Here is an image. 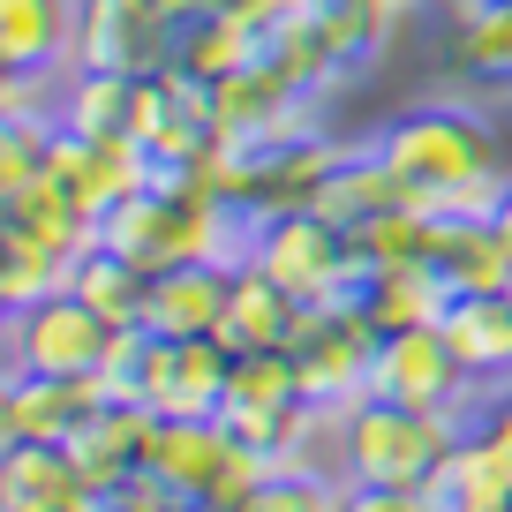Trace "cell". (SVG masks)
Listing matches in <instances>:
<instances>
[{
    "label": "cell",
    "instance_id": "1",
    "mask_svg": "<svg viewBox=\"0 0 512 512\" xmlns=\"http://www.w3.org/2000/svg\"><path fill=\"white\" fill-rule=\"evenodd\" d=\"M377 151L400 166L415 204L452 211V219H490L497 211L505 166H497V136L475 106H407L377 136Z\"/></svg>",
    "mask_w": 512,
    "mask_h": 512
},
{
    "label": "cell",
    "instance_id": "2",
    "mask_svg": "<svg viewBox=\"0 0 512 512\" xmlns=\"http://www.w3.org/2000/svg\"><path fill=\"white\" fill-rule=\"evenodd\" d=\"M460 415H430V407L400 400H354L339 415V482H377V490H430V475L445 467Z\"/></svg>",
    "mask_w": 512,
    "mask_h": 512
},
{
    "label": "cell",
    "instance_id": "3",
    "mask_svg": "<svg viewBox=\"0 0 512 512\" xmlns=\"http://www.w3.org/2000/svg\"><path fill=\"white\" fill-rule=\"evenodd\" d=\"M249 264H256V272H272L294 302H354V294H362V279H369L354 234H347V226H332L324 211H309V204L256 219Z\"/></svg>",
    "mask_w": 512,
    "mask_h": 512
},
{
    "label": "cell",
    "instance_id": "4",
    "mask_svg": "<svg viewBox=\"0 0 512 512\" xmlns=\"http://www.w3.org/2000/svg\"><path fill=\"white\" fill-rule=\"evenodd\" d=\"M377 324L362 302H302L287 332V354L302 369V392L317 407H354L369 400V369H377Z\"/></svg>",
    "mask_w": 512,
    "mask_h": 512
},
{
    "label": "cell",
    "instance_id": "5",
    "mask_svg": "<svg viewBox=\"0 0 512 512\" xmlns=\"http://www.w3.org/2000/svg\"><path fill=\"white\" fill-rule=\"evenodd\" d=\"M113 332L83 294H46L31 309H8V377H98L113 354Z\"/></svg>",
    "mask_w": 512,
    "mask_h": 512
},
{
    "label": "cell",
    "instance_id": "6",
    "mask_svg": "<svg viewBox=\"0 0 512 512\" xmlns=\"http://www.w3.org/2000/svg\"><path fill=\"white\" fill-rule=\"evenodd\" d=\"M211 128H219V144H234V151H279V144L317 136V128H309V91L287 83L272 61L234 68V76L211 83Z\"/></svg>",
    "mask_w": 512,
    "mask_h": 512
},
{
    "label": "cell",
    "instance_id": "7",
    "mask_svg": "<svg viewBox=\"0 0 512 512\" xmlns=\"http://www.w3.org/2000/svg\"><path fill=\"white\" fill-rule=\"evenodd\" d=\"M369 392H377V400L430 407V415H460V422H467V407H475L482 384L460 369V354L445 347V332H437V324H407V332H384V339H377Z\"/></svg>",
    "mask_w": 512,
    "mask_h": 512
},
{
    "label": "cell",
    "instance_id": "8",
    "mask_svg": "<svg viewBox=\"0 0 512 512\" xmlns=\"http://www.w3.org/2000/svg\"><path fill=\"white\" fill-rule=\"evenodd\" d=\"M226 377H234V347H226L219 332H204V339H159V332H144L136 400H144L151 415H174V422L219 415V407H226Z\"/></svg>",
    "mask_w": 512,
    "mask_h": 512
},
{
    "label": "cell",
    "instance_id": "9",
    "mask_svg": "<svg viewBox=\"0 0 512 512\" xmlns=\"http://www.w3.org/2000/svg\"><path fill=\"white\" fill-rule=\"evenodd\" d=\"M181 46V23L144 16L136 0H83L76 16V68H121V76H159Z\"/></svg>",
    "mask_w": 512,
    "mask_h": 512
},
{
    "label": "cell",
    "instance_id": "10",
    "mask_svg": "<svg viewBox=\"0 0 512 512\" xmlns=\"http://www.w3.org/2000/svg\"><path fill=\"white\" fill-rule=\"evenodd\" d=\"M98 407H106L98 377H8L0 430H8V445H68Z\"/></svg>",
    "mask_w": 512,
    "mask_h": 512
},
{
    "label": "cell",
    "instance_id": "11",
    "mask_svg": "<svg viewBox=\"0 0 512 512\" xmlns=\"http://www.w3.org/2000/svg\"><path fill=\"white\" fill-rule=\"evenodd\" d=\"M392 204H415V189L400 181V166L384 159L377 144L369 151H332V166L317 174V189H309V211H324L332 226H362V219H377V211H392Z\"/></svg>",
    "mask_w": 512,
    "mask_h": 512
},
{
    "label": "cell",
    "instance_id": "12",
    "mask_svg": "<svg viewBox=\"0 0 512 512\" xmlns=\"http://www.w3.org/2000/svg\"><path fill=\"white\" fill-rule=\"evenodd\" d=\"M76 16L83 0H0V68L8 76L76 68Z\"/></svg>",
    "mask_w": 512,
    "mask_h": 512
},
{
    "label": "cell",
    "instance_id": "13",
    "mask_svg": "<svg viewBox=\"0 0 512 512\" xmlns=\"http://www.w3.org/2000/svg\"><path fill=\"white\" fill-rule=\"evenodd\" d=\"M226 287H234V264H211V256L174 264V272H151L144 332H159V339H204V332H219Z\"/></svg>",
    "mask_w": 512,
    "mask_h": 512
},
{
    "label": "cell",
    "instance_id": "14",
    "mask_svg": "<svg viewBox=\"0 0 512 512\" xmlns=\"http://www.w3.org/2000/svg\"><path fill=\"white\" fill-rule=\"evenodd\" d=\"M437 332H445V347L460 354V369L475 384H512V302L505 294H452Z\"/></svg>",
    "mask_w": 512,
    "mask_h": 512
},
{
    "label": "cell",
    "instance_id": "15",
    "mask_svg": "<svg viewBox=\"0 0 512 512\" xmlns=\"http://www.w3.org/2000/svg\"><path fill=\"white\" fill-rule=\"evenodd\" d=\"M430 505H512V445L505 437H490L475 422V430L452 437L445 467L430 475Z\"/></svg>",
    "mask_w": 512,
    "mask_h": 512
},
{
    "label": "cell",
    "instance_id": "16",
    "mask_svg": "<svg viewBox=\"0 0 512 512\" xmlns=\"http://www.w3.org/2000/svg\"><path fill=\"white\" fill-rule=\"evenodd\" d=\"M294 317H302V302H294L287 287H279L272 272H256V264H234V287H226V309H219V339L234 354H256V347H287Z\"/></svg>",
    "mask_w": 512,
    "mask_h": 512
},
{
    "label": "cell",
    "instance_id": "17",
    "mask_svg": "<svg viewBox=\"0 0 512 512\" xmlns=\"http://www.w3.org/2000/svg\"><path fill=\"white\" fill-rule=\"evenodd\" d=\"M354 302L369 309L377 332H407V324H437L452 309V279L445 264H377Z\"/></svg>",
    "mask_w": 512,
    "mask_h": 512
},
{
    "label": "cell",
    "instance_id": "18",
    "mask_svg": "<svg viewBox=\"0 0 512 512\" xmlns=\"http://www.w3.org/2000/svg\"><path fill=\"white\" fill-rule=\"evenodd\" d=\"M0 226H16V234H31V241H46L53 256H68L76 264L83 249L98 241V219L76 204V196L61 189V181L38 166V181L31 189H16V196H0Z\"/></svg>",
    "mask_w": 512,
    "mask_h": 512
},
{
    "label": "cell",
    "instance_id": "19",
    "mask_svg": "<svg viewBox=\"0 0 512 512\" xmlns=\"http://www.w3.org/2000/svg\"><path fill=\"white\" fill-rule=\"evenodd\" d=\"M264 46H272V38L256 31L249 16H234V8H204V16L181 23L174 61L189 68V76L219 83V76H234V68H256V61H264Z\"/></svg>",
    "mask_w": 512,
    "mask_h": 512
},
{
    "label": "cell",
    "instance_id": "20",
    "mask_svg": "<svg viewBox=\"0 0 512 512\" xmlns=\"http://www.w3.org/2000/svg\"><path fill=\"white\" fill-rule=\"evenodd\" d=\"M68 294H83L106 324H144L151 272H144V264H128L121 249H106V241H91V249L68 264Z\"/></svg>",
    "mask_w": 512,
    "mask_h": 512
},
{
    "label": "cell",
    "instance_id": "21",
    "mask_svg": "<svg viewBox=\"0 0 512 512\" xmlns=\"http://www.w3.org/2000/svg\"><path fill=\"white\" fill-rule=\"evenodd\" d=\"M128 91H136V76H121V68H68L61 91H53V121L76 128V136H121Z\"/></svg>",
    "mask_w": 512,
    "mask_h": 512
},
{
    "label": "cell",
    "instance_id": "22",
    "mask_svg": "<svg viewBox=\"0 0 512 512\" xmlns=\"http://www.w3.org/2000/svg\"><path fill=\"white\" fill-rule=\"evenodd\" d=\"M437 264H445L452 294H505L512 287V241L497 234V219H452V241Z\"/></svg>",
    "mask_w": 512,
    "mask_h": 512
},
{
    "label": "cell",
    "instance_id": "23",
    "mask_svg": "<svg viewBox=\"0 0 512 512\" xmlns=\"http://www.w3.org/2000/svg\"><path fill=\"white\" fill-rule=\"evenodd\" d=\"M452 61L475 83H505L512 91V0H475L452 23Z\"/></svg>",
    "mask_w": 512,
    "mask_h": 512
},
{
    "label": "cell",
    "instance_id": "24",
    "mask_svg": "<svg viewBox=\"0 0 512 512\" xmlns=\"http://www.w3.org/2000/svg\"><path fill=\"white\" fill-rule=\"evenodd\" d=\"M61 287H68V256H53L46 241L16 234V226H0V309H31Z\"/></svg>",
    "mask_w": 512,
    "mask_h": 512
},
{
    "label": "cell",
    "instance_id": "25",
    "mask_svg": "<svg viewBox=\"0 0 512 512\" xmlns=\"http://www.w3.org/2000/svg\"><path fill=\"white\" fill-rule=\"evenodd\" d=\"M339 490H347V482H339V475H324V467L279 460L272 475L256 482L249 497H241V512H339Z\"/></svg>",
    "mask_w": 512,
    "mask_h": 512
},
{
    "label": "cell",
    "instance_id": "26",
    "mask_svg": "<svg viewBox=\"0 0 512 512\" xmlns=\"http://www.w3.org/2000/svg\"><path fill=\"white\" fill-rule=\"evenodd\" d=\"M339 512H437L430 490H377V482H347Z\"/></svg>",
    "mask_w": 512,
    "mask_h": 512
},
{
    "label": "cell",
    "instance_id": "27",
    "mask_svg": "<svg viewBox=\"0 0 512 512\" xmlns=\"http://www.w3.org/2000/svg\"><path fill=\"white\" fill-rule=\"evenodd\" d=\"M482 430H490V437H505V445H512V384H497V400H482Z\"/></svg>",
    "mask_w": 512,
    "mask_h": 512
},
{
    "label": "cell",
    "instance_id": "28",
    "mask_svg": "<svg viewBox=\"0 0 512 512\" xmlns=\"http://www.w3.org/2000/svg\"><path fill=\"white\" fill-rule=\"evenodd\" d=\"M144 16H159V23H189V16H204V0H136Z\"/></svg>",
    "mask_w": 512,
    "mask_h": 512
},
{
    "label": "cell",
    "instance_id": "29",
    "mask_svg": "<svg viewBox=\"0 0 512 512\" xmlns=\"http://www.w3.org/2000/svg\"><path fill=\"white\" fill-rule=\"evenodd\" d=\"M490 219H497V234L512 241V174H505V189H497V211H490Z\"/></svg>",
    "mask_w": 512,
    "mask_h": 512
},
{
    "label": "cell",
    "instance_id": "30",
    "mask_svg": "<svg viewBox=\"0 0 512 512\" xmlns=\"http://www.w3.org/2000/svg\"><path fill=\"white\" fill-rule=\"evenodd\" d=\"M445 512H512V505H445Z\"/></svg>",
    "mask_w": 512,
    "mask_h": 512
},
{
    "label": "cell",
    "instance_id": "31",
    "mask_svg": "<svg viewBox=\"0 0 512 512\" xmlns=\"http://www.w3.org/2000/svg\"><path fill=\"white\" fill-rule=\"evenodd\" d=\"M505 302H512V287H505Z\"/></svg>",
    "mask_w": 512,
    "mask_h": 512
}]
</instances>
